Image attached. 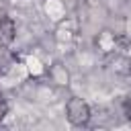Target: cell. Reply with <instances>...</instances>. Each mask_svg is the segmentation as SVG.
I'll return each mask as SVG.
<instances>
[{"label": "cell", "instance_id": "cell-5", "mask_svg": "<svg viewBox=\"0 0 131 131\" xmlns=\"http://www.w3.org/2000/svg\"><path fill=\"white\" fill-rule=\"evenodd\" d=\"M121 108H123V115H125V119H127V121H131V94L123 98V102H121Z\"/></svg>", "mask_w": 131, "mask_h": 131}, {"label": "cell", "instance_id": "cell-7", "mask_svg": "<svg viewBox=\"0 0 131 131\" xmlns=\"http://www.w3.org/2000/svg\"><path fill=\"white\" fill-rule=\"evenodd\" d=\"M8 115V102L0 96V121H4V117Z\"/></svg>", "mask_w": 131, "mask_h": 131}, {"label": "cell", "instance_id": "cell-1", "mask_svg": "<svg viewBox=\"0 0 131 131\" xmlns=\"http://www.w3.org/2000/svg\"><path fill=\"white\" fill-rule=\"evenodd\" d=\"M90 106L84 98L80 96H72L68 102H66V119L70 121V125L74 127H86L90 123Z\"/></svg>", "mask_w": 131, "mask_h": 131}, {"label": "cell", "instance_id": "cell-4", "mask_svg": "<svg viewBox=\"0 0 131 131\" xmlns=\"http://www.w3.org/2000/svg\"><path fill=\"white\" fill-rule=\"evenodd\" d=\"M12 66H14V53L8 47H2L0 49V76L8 74Z\"/></svg>", "mask_w": 131, "mask_h": 131}, {"label": "cell", "instance_id": "cell-3", "mask_svg": "<svg viewBox=\"0 0 131 131\" xmlns=\"http://www.w3.org/2000/svg\"><path fill=\"white\" fill-rule=\"evenodd\" d=\"M16 39V23L10 16L0 18V47H8Z\"/></svg>", "mask_w": 131, "mask_h": 131}, {"label": "cell", "instance_id": "cell-2", "mask_svg": "<svg viewBox=\"0 0 131 131\" xmlns=\"http://www.w3.org/2000/svg\"><path fill=\"white\" fill-rule=\"evenodd\" d=\"M47 76H49V80H51L55 86H61V88L70 86V70H68L61 61L51 63L49 70H47Z\"/></svg>", "mask_w": 131, "mask_h": 131}, {"label": "cell", "instance_id": "cell-6", "mask_svg": "<svg viewBox=\"0 0 131 131\" xmlns=\"http://www.w3.org/2000/svg\"><path fill=\"white\" fill-rule=\"evenodd\" d=\"M8 10H10V4H8V0H0V18L8 16Z\"/></svg>", "mask_w": 131, "mask_h": 131}, {"label": "cell", "instance_id": "cell-8", "mask_svg": "<svg viewBox=\"0 0 131 131\" xmlns=\"http://www.w3.org/2000/svg\"><path fill=\"white\" fill-rule=\"evenodd\" d=\"M129 78H131V61H129Z\"/></svg>", "mask_w": 131, "mask_h": 131}]
</instances>
